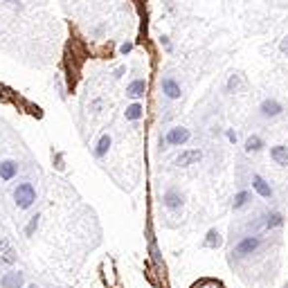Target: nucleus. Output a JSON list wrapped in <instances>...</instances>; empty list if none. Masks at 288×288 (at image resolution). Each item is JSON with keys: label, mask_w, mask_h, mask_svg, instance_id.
<instances>
[{"label": "nucleus", "mask_w": 288, "mask_h": 288, "mask_svg": "<svg viewBox=\"0 0 288 288\" xmlns=\"http://www.w3.org/2000/svg\"><path fill=\"white\" fill-rule=\"evenodd\" d=\"M225 135H227V140H230V142H236V133L232 131V128H227V131H225Z\"/></svg>", "instance_id": "obj_23"}, {"label": "nucleus", "mask_w": 288, "mask_h": 288, "mask_svg": "<svg viewBox=\"0 0 288 288\" xmlns=\"http://www.w3.org/2000/svg\"><path fill=\"white\" fill-rule=\"evenodd\" d=\"M142 115H144V106H142L140 101H133V104L126 106V110H124V119H126V122H137V119H142Z\"/></svg>", "instance_id": "obj_14"}, {"label": "nucleus", "mask_w": 288, "mask_h": 288, "mask_svg": "<svg viewBox=\"0 0 288 288\" xmlns=\"http://www.w3.org/2000/svg\"><path fill=\"white\" fill-rule=\"evenodd\" d=\"M147 93V81L144 79H133L131 84L126 86V97L128 99H142Z\"/></svg>", "instance_id": "obj_10"}, {"label": "nucleus", "mask_w": 288, "mask_h": 288, "mask_svg": "<svg viewBox=\"0 0 288 288\" xmlns=\"http://www.w3.org/2000/svg\"><path fill=\"white\" fill-rule=\"evenodd\" d=\"M14 203L18 209H29L36 203V189H34L32 183H20L14 189Z\"/></svg>", "instance_id": "obj_2"}, {"label": "nucleus", "mask_w": 288, "mask_h": 288, "mask_svg": "<svg viewBox=\"0 0 288 288\" xmlns=\"http://www.w3.org/2000/svg\"><path fill=\"white\" fill-rule=\"evenodd\" d=\"M25 286V275L20 270H7L0 277V288H23Z\"/></svg>", "instance_id": "obj_9"}, {"label": "nucleus", "mask_w": 288, "mask_h": 288, "mask_svg": "<svg viewBox=\"0 0 288 288\" xmlns=\"http://www.w3.org/2000/svg\"><path fill=\"white\" fill-rule=\"evenodd\" d=\"M160 90L167 99H180V97H183V88H180V84L174 77H165V79L160 81Z\"/></svg>", "instance_id": "obj_7"}, {"label": "nucleus", "mask_w": 288, "mask_h": 288, "mask_svg": "<svg viewBox=\"0 0 288 288\" xmlns=\"http://www.w3.org/2000/svg\"><path fill=\"white\" fill-rule=\"evenodd\" d=\"M162 205H165L169 212H180V209H183V205H185L183 192H180V189H176V187H169L165 194H162Z\"/></svg>", "instance_id": "obj_3"}, {"label": "nucleus", "mask_w": 288, "mask_h": 288, "mask_svg": "<svg viewBox=\"0 0 288 288\" xmlns=\"http://www.w3.org/2000/svg\"><path fill=\"white\" fill-rule=\"evenodd\" d=\"M270 158H273L275 165L288 167V147L286 144H277V147H273L270 149Z\"/></svg>", "instance_id": "obj_12"}, {"label": "nucleus", "mask_w": 288, "mask_h": 288, "mask_svg": "<svg viewBox=\"0 0 288 288\" xmlns=\"http://www.w3.org/2000/svg\"><path fill=\"white\" fill-rule=\"evenodd\" d=\"M284 113V104L282 101H277L275 97H268V99H264L259 104V115L266 119H275L279 117V115Z\"/></svg>", "instance_id": "obj_5"}, {"label": "nucleus", "mask_w": 288, "mask_h": 288, "mask_svg": "<svg viewBox=\"0 0 288 288\" xmlns=\"http://www.w3.org/2000/svg\"><path fill=\"white\" fill-rule=\"evenodd\" d=\"M200 160H203V151H200V149H185V151L178 153L176 165L178 167H192V165H198Z\"/></svg>", "instance_id": "obj_6"}, {"label": "nucleus", "mask_w": 288, "mask_h": 288, "mask_svg": "<svg viewBox=\"0 0 288 288\" xmlns=\"http://www.w3.org/2000/svg\"><path fill=\"white\" fill-rule=\"evenodd\" d=\"M133 50V43L131 41H126V43H122V45H119V54H128Z\"/></svg>", "instance_id": "obj_21"}, {"label": "nucleus", "mask_w": 288, "mask_h": 288, "mask_svg": "<svg viewBox=\"0 0 288 288\" xmlns=\"http://www.w3.org/2000/svg\"><path fill=\"white\" fill-rule=\"evenodd\" d=\"M261 243H264V239H261L259 234H248L243 236L241 241L234 246V250H232V255L239 257V259H246V257H252L257 250L261 248Z\"/></svg>", "instance_id": "obj_1"}, {"label": "nucleus", "mask_w": 288, "mask_h": 288, "mask_svg": "<svg viewBox=\"0 0 288 288\" xmlns=\"http://www.w3.org/2000/svg\"><path fill=\"white\" fill-rule=\"evenodd\" d=\"M25 288H38V286H36V284H29V286H25Z\"/></svg>", "instance_id": "obj_24"}, {"label": "nucleus", "mask_w": 288, "mask_h": 288, "mask_svg": "<svg viewBox=\"0 0 288 288\" xmlns=\"http://www.w3.org/2000/svg\"><path fill=\"white\" fill-rule=\"evenodd\" d=\"M279 50H282L284 54H288V34L282 38V43H279Z\"/></svg>", "instance_id": "obj_22"}, {"label": "nucleus", "mask_w": 288, "mask_h": 288, "mask_svg": "<svg viewBox=\"0 0 288 288\" xmlns=\"http://www.w3.org/2000/svg\"><path fill=\"white\" fill-rule=\"evenodd\" d=\"M38 225H41V214H34V216H29L27 225H25V236H34V234H36Z\"/></svg>", "instance_id": "obj_19"}, {"label": "nucleus", "mask_w": 288, "mask_h": 288, "mask_svg": "<svg viewBox=\"0 0 288 288\" xmlns=\"http://www.w3.org/2000/svg\"><path fill=\"white\" fill-rule=\"evenodd\" d=\"M16 176H18V162L16 160H2L0 162V180L9 183V180H14Z\"/></svg>", "instance_id": "obj_11"}, {"label": "nucleus", "mask_w": 288, "mask_h": 288, "mask_svg": "<svg viewBox=\"0 0 288 288\" xmlns=\"http://www.w3.org/2000/svg\"><path fill=\"white\" fill-rule=\"evenodd\" d=\"M7 2H9V5H16V0H7Z\"/></svg>", "instance_id": "obj_25"}, {"label": "nucleus", "mask_w": 288, "mask_h": 288, "mask_svg": "<svg viewBox=\"0 0 288 288\" xmlns=\"http://www.w3.org/2000/svg\"><path fill=\"white\" fill-rule=\"evenodd\" d=\"M252 189H255L261 198H270V200H273V196H275L273 185H270L268 180H266L264 176H259V174H252Z\"/></svg>", "instance_id": "obj_8"}, {"label": "nucleus", "mask_w": 288, "mask_h": 288, "mask_svg": "<svg viewBox=\"0 0 288 288\" xmlns=\"http://www.w3.org/2000/svg\"><path fill=\"white\" fill-rule=\"evenodd\" d=\"M225 88H227V93H236V90L241 88V75H230Z\"/></svg>", "instance_id": "obj_20"}, {"label": "nucleus", "mask_w": 288, "mask_h": 288, "mask_svg": "<svg viewBox=\"0 0 288 288\" xmlns=\"http://www.w3.org/2000/svg\"><path fill=\"white\" fill-rule=\"evenodd\" d=\"M110 135L108 133H104V135L99 137V140H97V147H95V158H97V160H101V158L106 156V153H108V149H110Z\"/></svg>", "instance_id": "obj_15"}, {"label": "nucleus", "mask_w": 288, "mask_h": 288, "mask_svg": "<svg viewBox=\"0 0 288 288\" xmlns=\"http://www.w3.org/2000/svg\"><path fill=\"white\" fill-rule=\"evenodd\" d=\"M223 243V236H221V232L218 230H207V234H205V241H203V246L205 248H218Z\"/></svg>", "instance_id": "obj_18"}, {"label": "nucleus", "mask_w": 288, "mask_h": 288, "mask_svg": "<svg viewBox=\"0 0 288 288\" xmlns=\"http://www.w3.org/2000/svg\"><path fill=\"white\" fill-rule=\"evenodd\" d=\"M252 203V192H248V189H241V192H236L234 198H232V209L234 212H239V209H243L246 205Z\"/></svg>", "instance_id": "obj_13"}, {"label": "nucleus", "mask_w": 288, "mask_h": 288, "mask_svg": "<svg viewBox=\"0 0 288 288\" xmlns=\"http://www.w3.org/2000/svg\"><path fill=\"white\" fill-rule=\"evenodd\" d=\"M189 137H192V131L185 126H174L167 131L165 135V142L169 144V147H183V144H187Z\"/></svg>", "instance_id": "obj_4"}, {"label": "nucleus", "mask_w": 288, "mask_h": 288, "mask_svg": "<svg viewBox=\"0 0 288 288\" xmlns=\"http://www.w3.org/2000/svg\"><path fill=\"white\" fill-rule=\"evenodd\" d=\"M264 225L268 230H275V227H282L284 225V214L282 212H268L264 216Z\"/></svg>", "instance_id": "obj_17"}, {"label": "nucleus", "mask_w": 288, "mask_h": 288, "mask_svg": "<svg viewBox=\"0 0 288 288\" xmlns=\"http://www.w3.org/2000/svg\"><path fill=\"white\" fill-rule=\"evenodd\" d=\"M264 147H266V142L261 140L259 135H250L246 140V144H243L246 153H259V151H264Z\"/></svg>", "instance_id": "obj_16"}]
</instances>
